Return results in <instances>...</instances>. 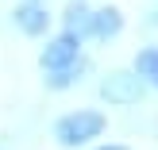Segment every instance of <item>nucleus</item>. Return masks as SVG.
Segmentation results:
<instances>
[{
    "label": "nucleus",
    "instance_id": "f03ea898",
    "mask_svg": "<svg viewBox=\"0 0 158 150\" xmlns=\"http://www.w3.org/2000/svg\"><path fill=\"white\" fill-rule=\"evenodd\" d=\"M97 92L108 108H139L147 100V85L135 69H108V73H100Z\"/></svg>",
    "mask_w": 158,
    "mask_h": 150
},
{
    "label": "nucleus",
    "instance_id": "1a4fd4ad",
    "mask_svg": "<svg viewBox=\"0 0 158 150\" xmlns=\"http://www.w3.org/2000/svg\"><path fill=\"white\" fill-rule=\"evenodd\" d=\"M89 150H131V146H123V143H93Z\"/></svg>",
    "mask_w": 158,
    "mask_h": 150
},
{
    "label": "nucleus",
    "instance_id": "7ed1b4c3",
    "mask_svg": "<svg viewBox=\"0 0 158 150\" xmlns=\"http://www.w3.org/2000/svg\"><path fill=\"white\" fill-rule=\"evenodd\" d=\"M85 58V39L69 35V31H58V35H50L43 43V50H39V69L43 73H54V69H66L73 66V62Z\"/></svg>",
    "mask_w": 158,
    "mask_h": 150
},
{
    "label": "nucleus",
    "instance_id": "f257e3e1",
    "mask_svg": "<svg viewBox=\"0 0 158 150\" xmlns=\"http://www.w3.org/2000/svg\"><path fill=\"white\" fill-rule=\"evenodd\" d=\"M104 131H108V116L100 108H73V112L54 120L50 135H54V143L62 150H85V146L97 143Z\"/></svg>",
    "mask_w": 158,
    "mask_h": 150
},
{
    "label": "nucleus",
    "instance_id": "9d476101",
    "mask_svg": "<svg viewBox=\"0 0 158 150\" xmlns=\"http://www.w3.org/2000/svg\"><path fill=\"white\" fill-rule=\"evenodd\" d=\"M147 31H154V35H158V8H154L151 15H147Z\"/></svg>",
    "mask_w": 158,
    "mask_h": 150
},
{
    "label": "nucleus",
    "instance_id": "39448f33",
    "mask_svg": "<svg viewBox=\"0 0 158 150\" xmlns=\"http://www.w3.org/2000/svg\"><path fill=\"white\" fill-rule=\"evenodd\" d=\"M120 31H123V12L116 4H104V8H93L85 39H93V43H112Z\"/></svg>",
    "mask_w": 158,
    "mask_h": 150
},
{
    "label": "nucleus",
    "instance_id": "6e6552de",
    "mask_svg": "<svg viewBox=\"0 0 158 150\" xmlns=\"http://www.w3.org/2000/svg\"><path fill=\"white\" fill-rule=\"evenodd\" d=\"M131 69L143 77L147 89L158 92V46H139V50H135V62H131Z\"/></svg>",
    "mask_w": 158,
    "mask_h": 150
},
{
    "label": "nucleus",
    "instance_id": "20e7f679",
    "mask_svg": "<svg viewBox=\"0 0 158 150\" xmlns=\"http://www.w3.org/2000/svg\"><path fill=\"white\" fill-rule=\"evenodd\" d=\"M50 23H54V15L46 8V0H19L12 8V27L27 39H43L50 31Z\"/></svg>",
    "mask_w": 158,
    "mask_h": 150
},
{
    "label": "nucleus",
    "instance_id": "423d86ee",
    "mask_svg": "<svg viewBox=\"0 0 158 150\" xmlns=\"http://www.w3.org/2000/svg\"><path fill=\"white\" fill-rule=\"evenodd\" d=\"M85 73H89V58L73 62V66H66V69H54V73H43V89L46 92H66V89H73V85H81Z\"/></svg>",
    "mask_w": 158,
    "mask_h": 150
},
{
    "label": "nucleus",
    "instance_id": "0eeeda50",
    "mask_svg": "<svg viewBox=\"0 0 158 150\" xmlns=\"http://www.w3.org/2000/svg\"><path fill=\"white\" fill-rule=\"evenodd\" d=\"M89 15H93V4L89 0H69L66 8H62V31H69V35L85 39V31H89Z\"/></svg>",
    "mask_w": 158,
    "mask_h": 150
}]
</instances>
